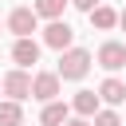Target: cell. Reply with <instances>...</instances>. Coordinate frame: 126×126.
<instances>
[{
  "instance_id": "cell-1",
  "label": "cell",
  "mask_w": 126,
  "mask_h": 126,
  "mask_svg": "<svg viewBox=\"0 0 126 126\" xmlns=\"http://www.w3.org/2000/svg\"><path fill=\"white\" fill-rule=\"evenodd\" d=\"M87 67H91V51H83V47L59 51V79H83Z\"/></svg>"
},
{
  "instance_id": "cell-2",
  "label": "cell",
  "mask_w": 126,
  "mask_h": 126,
  "mask_svg": "<svg viewBox=\"0 0 126 126\" xmlns=\"http://www.w3.org/2000/svg\"><path fill=\"white\" fill-rule=\"evenodd\" d=\"M32 98H39V102L59 98V71H39L32 79Z\"/></svg>"
},
{
  "instance_id": "cell-3",
  "label": "cell",
  "mask_w": 126,
  "mask_h": 126,
  "mask_svg": "<svg viewBox=\"0 0 126 126\" xmlns=\"http://www.w3.org/2000/svg\"><path fill=\"white\" fill-rule=\"evenodd\" d=\"M71 39H75V32H71V24H63V20H51V24L43 28V43L55 47V51H67Z\"/></svg>"
},
{
  "instance_id": "cell-4",
  "label": "cell",
  "mask_w": 126,
  "mask_h": 126,
  "mask_svg": "<svg viewBox=\"0 0 126 126\" xmlns=\"http://www.w3.org/2000/svg\"><path fill=\"white\" fill-rule=\"evenodd\" d=\"M4 94H8V98H16V102H20V98H28V94H32V75H28L24 67L8 71V75H4Z\"/></svg>"
},
{
  "instance_id": "cell-5",
  "label": "cell",
  "mask_w": 126,
  "mask_h": 126,
  "mask_svg": "<svg viewBox=\"0 0 126 126\" xmlns=\"http://www.w3.org/2000/svg\"><path fill=\"white\" fill-rule=\"evenodd\" d=\"M35 20H39L35 8H16V12L8 16V32H12V35H32V32H35Z\"/></svg>"
},
{
  "instance_id": "cell-6",
  "label": "cell",
  "mask_w": 126,
  "mask_h": 126,
  "mask_svg": "<svg viewBox=\"0 0 126 126\" xmlns=\"http://www.w3.org/2000/svg\"><path fill=\"white\" fill-rule=\"evenodd\" d=\"M12 59H16L20 67H32V63H39V43H35L32 35H20V39H16V47H12Z\"/></svg>"
},
{
  "instance_id": "cell-7",
  "label": "cell",
  "mask_w": 126,
  "mask_h": 126,
  "mask_svg": "<svg viewBox=\"0 0 126 126\" xmlns=\"http://www.w3.org/2000/svg\"><path fill=\"white\" fill-rule=\"evenodd\" d=\"M98 63L106 67V71H118V67H126V43H102L98 47Z\"/></svg>"
},
{
  "instance_id": "cell-8",
  "label": "cell",
  "mask_w": 126,
  "mask_h": 126,
  "mask_svg": "<svg viewBox=\"0 0 126 126\" xmlns=\"http://www.w3.org/2000/svg\"><path fill=\"white\" fill-rule=\"evenodd\" d=\"M98 98H102V102H110V106L126 102V83H118V79H106V83L98 87Z\"/></svg>"
},
{
  "instance_id": "cell-9",
  "label": "cell",
  "mask_w": 126,
  "mask_h": 126,
  "mask_svg": "<svg viewBox=\"0 0 126 126\" xmlns=\"http://www.w3.org/2000/svg\"><path fill=\"white\" fill-rule=\"evenodd\" d=\"M87 16H91V24H94L98 32H106V28H114V24H118V12H114V8H106V4H98V8H91Z\"/></svg>"
},
{
  "instance_id": "cell-10",
  "label": "cell",
  "mask_w": 126,
  "mask_h": 126,
  "mask_svg": "<svg viewBox=\"0 0 126 126\" xmlns=\"http://www.w3.org/2000/svg\"><path fill=\"white\" fill-rule=\"evenodd\" d=\"M75 114H79V118L98 114V94H94V91H79V94H75Z\"/></svg>"
},
{
  "instance_id": "cell-11",
  "label": "cell",
  "mask_w": 126,
  "mask_h": 126,
  "mask_svg": "<svg viewBox=\"0 0 126 126\" xmlns=\"http://www.w3.org/2000/svg\"><path fill=\"white\" fill-rule=\"evenodd\" d=\"M39 122H43V126H63V122H67V102H55V98H51V102L43 106Z\"/></svg>"
},
{
  "instance_id": "cell-12",
  "label": "cell",
  "mask_w": 126,
  "mask_h": 126,
  "mask_svg": "<svg viewBox=\"0 0 126 126\" xmlns=\"http://www.w3.org/2000/svg\"><path fill=\"white\" fill-rule=\"evenodd\" d=\"M20 122H24V110H20V102H16V98L0 102V126H20Z\"/></svg>"
},
{
  "instance_id": "cell-13",
  "label": "cell",
  "mask_w": 126,
  "mask_h": 126,
  "mask_svg": "<svg viewBox=\"0 0 126 126\" xmlns=\"http://www.w3.org/2000/svg\"><path fill=\"white\" fill-rule=\"evenodd\" d=\"M67 4H71V0H35V4H32V8H35V12H39V16H47V20H59V16H63V8H67Z\"/></svg>"
},
{
  "instance_id": "cell-14",
  "label": "cell",
  "mask_w": 126,
  "mask_h": 126,
  "mask_svg": "<svg viewBox=\"0 0 126 126\" xmlns=\"http://www.w3.org/2000/svg\"><path fill=\"white\" fill-rule=\"evenodd\" d=\"M94 126H122V118H118L114 110H98V114H94Z\"/></svg>"
},
{
  "instance_id": "cell-15",
  "label": "cell",
  "mask_w": 126,
  "mask_h": 126,
  "mask_svg": "<svg viewBox=\"0 0 126 126\" xmlns=\"http://www.w3.org/2000/svg\"><path fill=\"white\" fill-rule=\"evenodd\" d=\"M75 8H83V12H91V8H98V0H71Z\"/></svg>"
},
{
  "instance_id": "cell-16",
  "label": "cell",
  "mask_w": 126,
  "mask_h": 126,
  "mask_svg": "<svg viewBox=\"0 0 126 126\" xmlns=\"http://www.w3.org/2000/svg\"><path fill=\"white\" fill-rule=\"evenodd\" d=\"M63 126H87V118H67Z\"/></svg>"
},
{
  "instance_id": "cell-17",
  "label": "cell",
  "mask_w": 126,
  "mask_h": 126,
  "mask_svg": "<svg viewBox=\"0 0 126 126\" xmlns=\"http://www.w3.org/2000/svg\"><path fill=\"white\" fill-rule=\"evenodd\" d=\"M118 24H122V28H126V8H122V12H118Z\"/></svg>"
},
{
  "instance_id": "cell-18",
  "label": "cell",
  "mask_w": 126,
  "mask_h": 126,
  "mask_svg": "<svg viewBox=\"0 0 126 126\" xmlns=\"http://www.w3.org/2000/svg\"><path fill=\"white\" fill-rule=\"evenodd\" d=\"M0 91H4V83H0Z\"/></svg>"
}]
</instances>
